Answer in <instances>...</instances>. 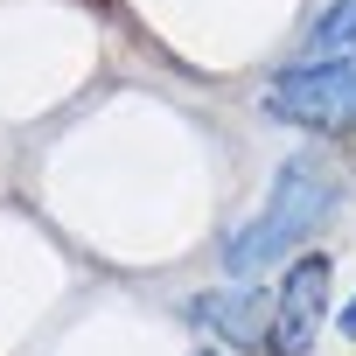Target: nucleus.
<instances>
[{"label":"nucleus","instance_id":"obj_4","mask_svg":"<svg viewBox=\"0 0 356 356\" xmlns=\"http://www.w3.org/2000/svg\"><path fill=\"white\" fill-rule=\"evenodd\" d=\"M203 328H217L224 342H238V349H259L266 335H273V300L266 293H245V286H224V293H203L196 307H189Z\"/></svg>","mask_w":356,"mask_h":356},{"label":"nucleus","instance_id":"obj_3","mask_svg":"<svg viewBox=\"0 0 356 356\" xmlns=\"http://www.w3.org/2000/svg\"><path fill=\"white\" fill-rule=\"evenodd\" d=\"M321 314H328V259H300V266L286 273L280 300H273V335H266V342H273L280 356H300V349L314 342Z\"/></svg>","mask_w":356,"mask_h":356},{"label":"nucleus","instance_id":"obj_6","mask_svg":"<svg viewBox=\"0 0 356 356\" xmlns=\"http://www.w3.org/2000/svg\"><path fill=\"white\" fill-rule=\"evenodd\" d=\"M342 328H349V335H356V300H349V314H342Z\"/></svg>","mask_w":356,"mask_h":356},{"label":"nucleus","instance_id":"obj_1","mask_svg":"<svg viewBox=\"0 0 356 356\" xmlns=\"http://www.w3.org/2000/svg\"><path fill=\"white\" fill-rule=\"evenodd\" d=\"M328 210H335V175L314 168V161H286V168H280V182H273V203L259 210V224H245V231L224 245V266H231L238 280L259 273L266 259L293 252V245H300Z\"/></svg>","mask_w":356,"mask_h":356},{"label":"nucleus","instance_id":"obj_2","mask_svg":"<svg viewBox=\"0 0 356 356\" xmlns=\"http://www.w3.org/2000/svg\"><path fill=\"white\" fill-rule=\"evenodd\" d=\"M266 112L293 119L307 133H356V63H300V70L273 77Z\"/></svg>","mask_w":356,"mask_h":356},{"label":"nucleus","instance_id":"obj_5","mask_svg":"<svg viewBox=\"0 0 356 356\" xmlns=\"http://www.w3.org/2000/svg\"><path fill=\"white\" fill-rule=\"evenodd\" d=\"M342 49H356V0H335V8L314 22V56L307 63H335Z\"/></svg>","mask_w":356,"mask_h":356}]
</instances>
